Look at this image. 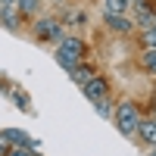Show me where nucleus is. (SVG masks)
<instances>
[{"label": "nucleus", "mask_w": 156, "mask_h": 156, "mask_svg": "<svg viewBox=\"0 0 156 156\" xmlns=\"http://www.w3.org/2000/svg\"><path fill=\"white\" fill-rule=\"evenodd\" d=\"M0 22H3L9 31H16V28H19V22H22V12H19V6H16V3H6L3 9H0Z\"/></svg>", "instance_id": "20e7f679"}, {"label": "nucleus", "mask_w": 156, "mask_h": 156, "mask_svg": "<svg viewBox=\"0 0 156 156\" xmlns=\"http://www.w3.org/2000/svg\"><path fill=\"white\" fill-rule=\"evenodd\" d=\"M69 72H72V81H75V84H84L87 78L94 75V69H90V66H81V62H75Z\"/></svg>", "instance_id": "6e6552de"}, {"label": "nucleus", "mask_w": 156, "mask_h": 156, "mask_svg": "<svg viewBox=\"0 0 156 156\" xmlns=\"http://www.w3.org/2000/svg\"><path fill=\"white\" fill-rule=\"evenodd\" d=\"M144 47L156 50V19H153V25H147V28H144Z\"/></svg>", "instance_id": "9d476101"}, {"label": "nucleus", "mask_w": 156, "mask_h": 156, "mask_svg": "<svg viewBox=\"0 0 156 156\" xmlns=\"http://www.w3.org/2000/svg\"><path fill=\"white\" fill-rule=\"evenodd\" d=\"M37 3H41V0H16V6H19V12H37Z\"/></svg>", "instance_id": "f8f14e48"}, {"label": "nucleus", "mask_w": 156, "mask_h": 156, "mask_svg": "<svg viewBox=\"0 0 156 156\" xmlns=\"http://www.w3.org/2000/svg\"><path fill=\"white\" fill-rule=\"evenodd\" d=\"M59 50H62L66 56L81 59V56H84V41H81V37H62V41H59Z\"/></svg>", "instance_id": "39448f33"}, {"label": "nucleus", "mask_w": 156, "mask_h": 156, "mask_svg": "<svg viewBox=\"0 0 156 156\" xmlns=\"http://www.w3.org/2000/svg\"><path fill=\"white\" fill-rule=\"evenodd\" d=\"M128 3L131 0H103V6H106V12H125Z\"/></svg>", "instance_id": "9b49d317"}, {"label": "nucleus", "mask_w": 156, "mask_h": 156, "mask_svg": "<svg viewBox=\"0 0 156 156\" xmlns=\"http://www.w3.org/2000/svg\"><path fill=\"white\" fill-rule=\"evenodd\" d=\"M106 25H109L112 31H122V34L131 28V22L125 19V12H106Z\"/></svg>", "instance_id": "0eeeda50"}, {"label": "nucleus", "mask_w": 156, "mask_h": 156, "mask_svg": "<svg viewBox=\"0 0 156 156\" xmlns=\"http://www.w3.org/2000/svg\"><path fill=\"white\" fill-rule=\"evenodd\" d=\"M134 134H140V140L153 147V144H156V122H153V119H140V122H137V131H134Z\"/></svg>", "instance_id": "423d86ee"}, {"label": "nucleus", "mask_w": 156, "mask_h": 156, "mask_svg": "<svg viewBox=\"0 0 156 156\" xmlns=\"http://www.w3.org/2000/svg\"><path fill=\"white\" fill-rule=\"evenodd\" d=\"M94 106H97V112H100V115H106V119L112 115V103H109V97H103V100H94Z\"/></svg>", "instance_id": "ddd939ff"}, {"label": "nucleus", "mask_w": 156, "mask_h": 156, "mask_svg": "<svg viewBox=\"0 0 156 156\" xmlns=\"http://www.w3.org/2000/svg\"><path fill=\"white\" fill-rule=\"evenodd\" d=\"M6 3H16V0H0V6H6Z\"/></svg>", "instance_id": "2eb2a0df"}, {"label": "nucleus", "mask_w": 156, "mask_h": 156, "mask_svg": "<svg viewBox=\"0 0 156 156\" xmlns=\"http://www.w3.org/2000/svg\"><path fill=\"white\" fill-rule=\"evenodd\" d=\"M6 156H34V153H31L28 147H16V150H9Z\"/></svg>", "instance_id": "4468645a"}, {"label": "nucleus", "mask_w": 156, "mask_h": 156, "mask_svg": "<svg viewBox=\"0 0 156 156\" xmlns=\"http://www.w3.org/2000/svg\"><path fill=\"white\" fill-rule=\"evenodd\" d=\"M140 66H144L150 75H156V50H150V47H147L144 53H140Z\"/></svg>", "instance_id": "1a4fd4ad"}, {"label": "nucleus", "mask_w": 156, "mask_h": 156, "mask_svg": "<svg viewBox=\"0 0 156 156\" xmlns=\"http://www.w3.org/2000/svg\"><path fill=\"white\" fill-rule=\"evenodd\" d=\"M150 156H156V144H153V150H150Z\"/></svg>", "instance_id": "dca6fc26"}, {"label": "nucleus", "mask_w": 156, "mask_h": 156, "mask_svg": "<svg viewBox=\"0 0 156 156\" xmlns=\"http://www.w3.org/2000/svg\"><path fill=\"white\" fill-rule=\"evenodd\" d=\"M112 119H115V128L125 134V137H131L134 131H137V122H140V109L134 106L131 100H125V103H119V106L112 109Z\"/></svg>", "instance_id": "f257e3e1"}, {"label": "nucleus", "mask_w": 156, "mask_h": 156, "mask_svg": "<svg viewBox=\"0 0 156 156\" xmlns=\"http://www.w3.org/2000/svg\"><path fill=\"white\" fill-rule=\"evenodd\" d=\"M153 122H156V115H153Z\"/></svg>", "instance_id": "f3484780"}, {"label": "nucleus", "mask_w": 156, "mask_h": 156, "mask_svg": "<svg viewBox=\"0 0 156 156\" xmlns=\"http://www.w3.org/2000/svg\"><path fill=\"white\" fill-rule=\"evenodd\" d=\"M81 90H84V97L94 103V100H103V97H109V81L106 78H100V75H90L87 81L81 84Z\"/></svg>", "instance_id": "f03ea898"}, {"label": "nucleus", "mask_w": 156, "mask_h": 156, "mask_svg": "<svg viewBox=\"0 0 156 156\" xmlns=\"http://www.w3.org/2000/svg\"><path fill=\"white\" fill-rule=\"evenodd\" d=\"M34 34L41 41H50V37H62V28H59L56 19H37L34 22Z\"/></svg>", "instance_id": "7ed1b4c3"}]
</instances>
